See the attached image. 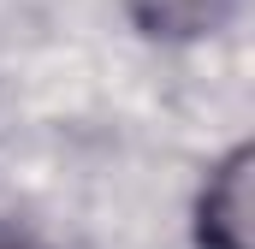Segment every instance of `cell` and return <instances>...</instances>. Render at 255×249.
I'll use <instances>...</instances> for the list:
<instances>
[{
	"mask_svg": "<svg viewBox=\"0 0 255 249\" xmlns=\"http://www.w3.org/2000/svg\"><path fill=\"white\" fill-rule=\"evenodd\" d=\"M250 178L255 148L238 142L226 148L196 190V244L202 249H250Z\"/></svg>",
	"mask_w": 255,
	"mask_h": 249,
	"instance_id": "cell-1",
	"label": "cell"
},
{
	"mask_svg": "<svg viewBox=\"0 0 255 249\" xmlns=\"http://www.w3.org/2000/svg\"><path fill=\"white\" fill-rule=\"evenodd\" d=\"M244 0H125L130 24L148 36V42H166V48H190L220 36L232 18H238Z\"/></svg>",
	"mask_w": 255,
	"mask_h": 249,
	"instance_id": "cell-2",
	"label": "cell"
},
{
	"mask_svg": "<svg viewBox=\"0 0 255 249\" xmlns=\"http://www.w3.org/2000/svg\"><path fill=\"white\" fill-rule=\"evenodd\" d=\"M0 249H36V244H30V232H18V226L0 220Z\"/></svg>",
	"mask_w": 255,
	"mask_h": 249,
	"instance_id": "cell-3",
	"label": "cell"
}]
</instances>
